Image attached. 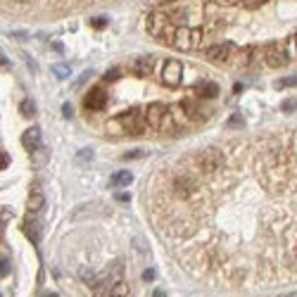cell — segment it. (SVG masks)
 Masks as SVG:
<instances>
[{"instance_id": "7402d4cb", "label": "cell", "mask_w": 297, "mask_h": 297, "mask_svg": "<svg viewBox=\"0 0 297 297\" xmlns=\"http://www.w3.org/2000/svg\"><path fill=\"white\" fill-rule=\"evenodd\" d=\"M119 74H121V69H110L107 74H105V83H112V81H117Z\"/></svg>"}, {"instance_id": "f546056e", "label": "cell", "mask_w": 297, "mask_h": 297, "mask_svg": "<svg viewBox=\"0 0 297 297\" xmlns=\"http://www.w3.org/2000/svg\"><path fill=\"white\" fill-rule=\"evenodd\" d=\"M283 110L285 112H292V110H295V97H292V100H285V103H283Z\"/></svg>"}, {"instance_id": "83f0119b", "label": "cell", "mask_w": 297, "mask_h": 297, "mask_svg": "<svg viewBox=\"0 0 297 297\" xmlns=\"http://www.w3.org/2000/svg\"><path fill=\"white\" fill-rule=\"evenodd\" d=\"M276 86H295V76H288V79H281Z\"/></svg>"}, {"instance_id": "8992f818", "label": "cell", "mask_w": 297, "mask_h": 297, "mask_svg": "<svg viewBox=\"0 0 297 297\" xmlns=\"http://www.w3.org/2000/svg\"><path fill=\"white\" fill-rule=\"evenodd\" d=\"M233 55H235V43H231V41L216 43V45H209L205 50V57L214 64H226L228 60H233Z\"/></svg>"}, {"instance_id": "4316f807", "label": "cell", "mask_w": 297, "mask_h": 297, "mask_svg": "<svg viewBox=\"0 0 297 297\" xmlns=\"http://www.w3.org/2000/svg\"><path fill=\"white\" fill-rule=\"evenodd\" d=\"M143 281H145V283L155 281V271H152V269H145V271H143Z\"/></svg>"}, {"instance_id": "ac0fdd59", "label": "cell", "mask_w": 297, "mask_h": 297, "mask_svg": "<svg viewBox=\"0 0 297 297\" xmlns=\"http://www.w3.org/2000/svg\"><path fill=\"white\" fill-rule=\"evenodd\" d=\"M131 181H133V174L129 171V169H121V171L112 174V179H110V186H114V188H124V186H129Z\"/></svg>"}, {"instance_id": "4dcf8cb0", "label": "cell", "mask_w": 297, "mask_h": 297, "mask_svg": "<svg viewBox=\"0 0 297 297\" xmlns=\"http://www.w3.org/2000/svg\"><path fill=\"white\" fill-rule=\"evenodd\" d=\"M7 164H10V157H7L5 152H0V169H5Z\"/></svg>"}, {"instance_id": "1f68e13d", "label": "cell", "mask_w": 297, "mask_h": 297, "mask_svg": "<svg viewBox=\"0 0 297 297\" xmlns=\"http://www.w3.org/2000/svg\"><path fill=\"white\" fill-rule=\"evenodd\" d=\"M90 157H93V152H90V150H81V152H79V159H81V162H83V159L88 162Z\"/></svg>"}, {"instance_id": "3957f363", "label": "cell", "mask_w": 297, "mask_h": 297, "mask_svg": "<svg viewBox=\"0 0 297 297\" xmlns=\"http://www.w3.org/2000/svg\"><path fill=\"white\" fill-rule=\"evenodd\" d=\"M107 131L110 133H119V136H140L145 131V119L140 114L138 107H131V110L121 112L107 124Z\"/></svg>"}, {"instance_id": "5bb4252c", "label": "cell", "mask_w": 297, "mask_h": 297, "mask_svg": "<svg viewBox=\"0 0 297 297\" xmlns=\"http://www.w3.org/2000/svg\"><path fill=\"white\" fill-rule=\"evenodd\" d=\"M255 62H257V48L247 45V48H242V50H235V64H238V69H250Z\"/></svg>"}, {"instance_id": "8fae6325", "label": "cell", "mask_w": 297, "mask_h": 297, "mask_svg": "<svg viewBox=\"0 0 297 297\" xmlns=\"http://www.w3.org/2000/svg\"><path fill=\"white\" fill-rule=\"evenodd\" d=\"M107 90L103 88V86H97V88H90L88 93H86V97H83V105L88 107V110L97 112V110H105V105H107Z\"/></svg>"}, {"instance_id": "4fadbf2b", "label": "cell", "mask_w": 297, "mask_h": 297, "mask_svg": "<svg viewBox=\"0 0 297 297\" xmlns=\"http://www.w3.org/2000/svg\"><path fill=\"white\" fill-rule=\"evenodd\" d=\"M21 145H24V150H27V152H31V155H34V152L43 145L41 126H29L27 131L21 133Z\"/></svg>"}, {"instance_id": "9a60e30c", "label": "cell", "mask_w": 297, "mask_h": 297, "mask_svg": "<svg viewBox=\"0 0 297 297\" xmlns=\"http://www.w3.org/2000/svg\"><path fill=\"white\" fill-rule=\"evenodd\" d=\"M21 231H24V235H27L34 245H38V240H41V221H38L36 216H29L27 221L21 224Z\"/></svg>"}, {"instance_id": "30bf717a", "label": "cell", "mask_w": 297, "mask_h": 297, "mask_svg": "<svg viewBox=\"0 0 297 297\" xmlns=\"http://www.w3.org/2000/svg\"><path fill=\"white\" fill-rule=\"evenodd\" d=\"M174 193L179 195L181 200H190L197 193V181L190 174H181V176L174 179Z\"/></svg>"}, {"instance_id": "e575fe53", "label": "cell", "mask_w": 297, "mask_h": 297, "mask_svg": "<svg viewBox=\"0 0 297 297\" xmlns=\"http://www.w3.org/2000/svg\"><path fill=\"white\" fill-rule=\"evenodd\" d=\"M53 48H55V53H64V45H62V43H53Z\"/></svg>"}, {"instance_id": "ffe728a7", "label": "cell", "mask_w": 297, "mask_h": 297, "mask_svg": "<svg viewBox=\"0 0 297 297\" xmlns=\"http://www.w3.org/2000/svg\"><path fill=\"white\" fill-rule=\"evenodd\" d=\"M19 112H21V117H27V119H34L36 117V103L31 100V97H27V100H21L19 105Z\"/></svg>"}, {"instance_id": "7a4b0ae2", "label": "cell", "mask_w": 297, "mask_h": 297, "mask_svg": "<svg viewBox=\"0 0 297 297\" xmlns=\"http://www.w3.org/2000/svg\"><path fill=\"white\" fill-rule=\"evenodd\" d=\"M147 126H152L159 133H174L183 121H188L181 105H162V103H152L147 107L145 114Z\"/></svg>"}, {"instance_id": "2e32d148", "label": "cell", "mask_w": 297, "mask_h": 297, "mask_svg": "<svg viewBox=\"0 0 297 297\" xmlns=\"http://www.w3.org/2000/svg\"><path fill=\"white\" fill-rule=\"evenodd\" d=\"M155 57L152 55H145V57H140V60H136L133 62V74L136 76H150L152 74V69H155Z\"/></svg>"}, {"instance_id": "8d00e7d4", "label": "cell", "mask_w": 297, "mask_h": 297, "mask_svg": "<svg viewBox=\"0 0 297 297\" xmlns=\"http://www.w3.org/2000/svg\"><path fill=\"white\" fill-rule=\"evenodd\" d=\"M3 214V212H0ZM3 231H5V221H0V238H3Z\"/></svg>"}, {"instance_id": "277c9868", "label": "cell", "mask_w": 297, "mask_h": 297, "mask_svg": "<svg viewBox=\"0 0 297 297\" xmlns=\"http://www.w3.org/2000/svg\"><path fill=\"white\" fill-rule=\"evenodd\" d=\"M224 164V152L216 147H202L200 152H195V166L202 174H214L219 171Z\"/></svg>"}, {"instance_id": "484cf974", "label": "cell", "mask_w": 297, "mask_h": 297, "mask_svg": "<svg viewBox=\"0 0 297 297\" xmlns=\"http://www.w3.org/2000/svg\"><path fill=\"white\" fill-rule=\"evenodd\" d=\"M10 67H12V64H10V60H7V57L0 53V71H7Z\"/></svg>"}, {"instance_id": "5b68a950", "label": "cell", "mask_w": 297, "mask_h": 297, "mask_svg": "<svg viewBox=\"0 0 297 297\" xmlns=\"http://www.w3.org/2000/svg\"><path fill=\"white\" fill-rule=\"evenodd\" d=\"M181 110H183L188 121H197V124H202V121H207L212 117V107L202 105L200 100H183L181 103Z\"/></svg>"}, {"instance_id": "603a6c76", "label": "cell", "mask_w": 297, "mask_h": 297, "mask_svg": "<svg viewBox=\"0 0 297 297\" xmlns=\"http://www.w3.org/2000/svg\"><path fill=\"white\" fill-rule=\"evenodd\" d=\"M90 27H93V29H103V27H107V19H105V17H95V19H90Z\"/></svg>"}, {"instance_id": "52a82bcc", "label": "cell", "mask_w": 297, "mask_h": 297, "mask_svg": "<svg viewBox=\"0 0 297 297\" xmlns=\"http://www.w3.org/2000/svg\"><path fill=\"white\" fill-rule=\"evenodd\" d=\"M288 60H290V57L285 55L283 43H269V45L264 48V62H266V67H271V69L285 67Z\"/></svg>"}, {"instance_id": "6da1fadb", "label": "cell", "mask_w": 297, "mask_h": 297, "mask_svg": "<svg viewBox=\"0 0 297 297\" xmlns=\"http://www.w3.org/2000/svg\"><path fill=\"white\" fill-rule=\"evenodd\" d=\"M147 31L155 41L171 45L179 50H195L205 38L202 29H188V27H174L171 21L166 19L164 10H157L147 17Z\"/></svg>"}, {"instance_id": "d590c367", "label": "cell", "mask_w": 297, "mask_h": 297, "mask_svg": "<svg viewBox=\"0 0 297 297\" xmlns=\"http://www.w3.org/2000/svg\"><path fill=\"white\" fill-rule=\"evenodd\" d=\"M152 297H166V292L164 290H155L152 292Z\"/></svg>"}, {"instance_id": "f1b7e54d", "label": "cell", "mask_w": 297, "mask_h": 297, "mask_svg": "<svg viewBox=\"0 0 297 297\" xmlns=\"http://www.w3.org/2000/svg\"><path fill=\"white\" fill-rule=\"evenodd\" d=\"M114 200H117V202H129V200H131V195H129V193H117V195H114Z\"/></svg>"}, {"instance_id": "74e56055", "label": "cell", "mask_w": 297, "mask_h": 297, "mask_svg": "<svg viewBox=\"0 0 297 297\" xmlns=\"http://www.w3.org/2000/svg\"><path fill=\"white\" fill-rule=\"evenodd\" d=\"M219 3H235V0H219Z\"/></svg>"}, {"instance_id": "ba28073f", "label": "cell", "mask_w": 297, "mask_h": 297, "mask_svg": "<svg viewBox=\"0 0 297 297\" xmlns=\"http://www.w3.org/2000/svg\"><path fill=\"white\" fill-rule=\"evenodd\" d=\"M107 216L112 214L110 207H103L100 202H86V205H81V207H76L74 212H71V221H86V219H93V216Z\"/></svg>"}, {"instance_id": "d6986e66", "label": "cell", "mask_w": 297, "mask_h": 297, "mask_svg": "<svg viewBox=\"0 0 297 297\" xmlns=\"http://www.w3.org/2000/svg\"><path fill=\"white\" fill-rule=\"evenodd\" d=\"M110 297H131V290H129V283L126 281H114L110 288Z\"/></svg>"}, {"instance_id": "836d02e7", "label": "cell", "mask_w": 297, "mask_h": 297, "mask_svg": "<svg viewBox=\"0 0 297 297\" xmlns=\"http://www.w3.org/2000/svg\"><path fill=\"white\" fill-rule=\"evenodd\" d=\"M140 155H143L140 150H131V152H126L124 155V159H133V157H140Z\"/></svg>"}, {"instance_id": "d4e9b609", "label": "cell", "mask_w": 297, "mask_h": 297, "mask_svg": "<svg viewBox=\"0 0 297 297\" xmlns=\"http://www.w3.org/2000/svg\"><path fill=\"white\" fill-rule=\"evenodd\" d=\"M5 276H7V257L0 255V278H5Z\"/></svg>"}, {"instance_id": "e0dca14e", "label": "cell", "mask_w": 297, "mask_h": 297, "mask_svg": "<svg viewBox=\"0 0 297 297\" xmlns=\"http://www.w3.org/2000/svg\"><path fill=\"white\" fill-rule=\"evenodd\" d=\"M195 95H197V100H212V97L219 95V86L212 83V81L200 83V86L195 88Z\"/></svg>"}, {"instance_id": "ab89813d", "label": "cell", "mask_w": 297, "mask_h": 297, "mask_svg": "<svg viewBox=\"0 0 297 297\" xmlns=\"http://www.w3.org/2000/svg\"><path fill=\"white\" fill-rule=\"evenodd\" d=\"M17 3H29V0H17Z\"/></svg>"}, {"instance_id": "60d3db41", "label": "cell", "mask_w": 297, "mask_h": 297, "mask_svg": "<svg viewBox=\"0 0 297 297\" xmlns=\"http://www.w3.org/2000/svg\"><path fill=\"white\" fill-rule=\"evenodd\" d=\"M0 297H3V295H0Z\"/></svg>"}, {"instance_id": "9c48e42d", "label": "cell", "mask_w": 297, "mask_h": 297, "mask_svg": "<svg viewBox=\"0 0 297 297\" xmlns=\"http://www.w3.org/2000/svg\"><path fill=\"white\" fill-rule=\"evenodd\" d=\"M164 69H162V83H164L166 88H176L181 83V74H183V67H181L179 60H164V64H162Z\"/></svg>"}, {"instance_id": "cb8c5ba5", "label": "cell", "mask_w": 297, "mask_h": 297, "mask_svg": "<svg viewBox=\"0 0 297 297\" xmlns=\"http://www.w3.org/2000/svg\"><path fill=\"white\" fill-rule=\"evenodd\" d=\"M228 126H233V129H240V126H242V117H240V114H233V117L228 119Z\"/></svg>"}, {"instance_id": "d6a6232c", "label": "cell", "mask_w": 297, "mask_h": 297, "mask_svg": "<svg viewBox=\"0 0 297 297\" xmlns=\"http://www.w3.org/2000/svg\"><path fill=\"white\" fill-rule=\"evenodd\" d=\"M62 114H64L67 119L74 117V112H71V105H64V107H62Z\"/></svg>"}, {"instance_id": "44dd1931", "label": "cell", "mask_w": 297, "mask_h": 297, "mask_svg": "<svg viewBox=\"0 0 297 297\" xmlns=\"http://www.w3.org/2000/svg\"><path fill=\"white\" fill-rule=\"evenodd\" d=\"M53 71H55V76H57V79H67V76L71 74L67 64H55V67H53Z\"/></svg>"}, {"instance_id": "f35d334b", "label": "cell", "mask_w": 297, "mask_h": 297, "mask_svg": "<svg viewBox=\"0 0 297 297\" xmlns=\"http://www.w3.org/2000/svg\"><path fill=\"white\" fill-rule=\"evenodd\" d=\"M48 297H57V295H55V292H50V295H48Z\"/></svg>"}, {"instance_id": "7c38bea8", "label": "cell", "mask_w": 297, "mask_h": 297, "mask_svg": "<svg viewBox=\"0 0 297 297\" xmlns=\"http://www.w3.org/2000/svg\"><path fill=\"white\" fill-rule=\"evenodd\" d=\"M43 207H45V193H43L41 183H34V186H31V193H29V197H27V212L31 216H36Z\"/></svg>"}]
</instances>
